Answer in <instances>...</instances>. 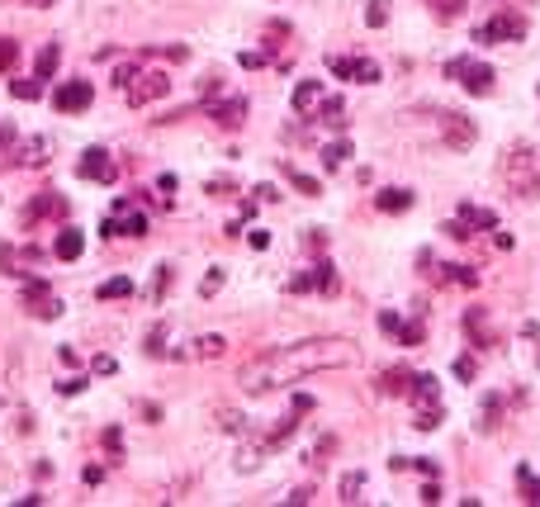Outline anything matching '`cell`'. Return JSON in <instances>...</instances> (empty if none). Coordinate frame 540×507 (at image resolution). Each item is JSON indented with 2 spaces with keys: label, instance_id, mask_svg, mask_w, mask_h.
<instances>
[{
  "label": "cell",
  "instance_id": "obj_1",
  "mask_svg": "<svg viewBox=\"0 0 540 507\" xmlns=\"http://www.w3.org/2000/svg\"><path fill=\"white\" fill-rule=\"evenodd\" d=\"M342 366H356V346L342 342V336H313V342H294V346H280L270 356H256L237 370V385L261 398L280 385H299L308 375H323V370H342Z\"/></svg>",
  "mask_w": 540,
  "mask_h": 507
},
{
  "label": "cell",
  "instance_id": "obj_2",
  "mask_svg": "<svg viewBox=\"0 0 540 507\" xmlns=\"http://www.w3.org/2000/svg\"><path fill=\"white\" fill-rule=\"evenodd\" d=\"M497 171H503V180L516 200H540V152L531 142H512Z\"/></svg>",
  "mask_w": 540,
  "mask_h": 507
},
{
  "label": "cell",
  "instance_id": "obj_3",
  "mask_svg": "<svg viewBox=\"0 0 540 507\" xmlns=\"http://www.w3.org/2000/svg\"><path fill=\"white\" fill-rule=\"evenodd\" d=\"M446 76L460 81L469 95H488L493 91V67H488V62H474V57H450L446 62Z\"/></svg>",
  "mask_w": 540,
  "mask_h": 507
},
{
  "label": "cell",
  "instance_id": "obj_4",
  "mask_svg": "<svg viewBox=\"0 0 540 507\" xmlns=\"http://www.w3.org/2000/svg\"><path fill=\"white\" fill-rule=\"evenodd\" d=\"M522 38H526V19L522 15H507V10L474 29V44H522Z\"/></svg>",
  "mask_w": 540,
  "mask_h": 507
},
{
  "label": "cell",
  "instance_id": "obj_5",
  "mask_svg": "<svg viewBox=\"0 0 540 507\" xmlns=\"http://www.w3.org/2000/svg\"><path fill=\"white\" fill-rule=\"evenodd\" d=\"M91 100H95L91 81H62V86L53 91V110L57 114H81V110H91Z\"/></svg>",
  "mask_w": 540,
  "mask_h": 507
},
{
  "label": "cell",
  "instance_id": "obj_6",
  "mask_svg": "<svg viewBox=\"0 0 540 507\" xmlns=\"http://www.w3.org/2000/svg\"><path fill=\"white\" fill-rule=\"evenodd\" d=\"M19 304H24L34 318H57L62 304L53 299V285L48 280H24V289H19Z\"/></svg>",
  "mask_w": 540,
  "mask_h": 507
},
{
  "label": "cell",
  "instance_id": "obj_7",
  "mask_svg": "<svg viewBox=\"0 0 540 507\" xmlns=\"http://www.w3.org/2000/svg\"><path fill=\"white\" fill-rule=\"evenodd\" d=\"M76 176H81V180L110 185V180L119 176V166H114V157L105 152V147H86V152H81V161H76Z\"/></svg>",
  "mask_w": 540,
  "mask_h": 507
},
{
  "label": "cell",
  "instance_id": "obj_8",
  "mask_svg": "<svg viewBox=\"0 0 540 507\" xmlns=\"http://www.w3.org/2000/svg\"><path fill=\"white\" fill-rule=\"evenodd\" d=\"M441 142L455 147V152H465V147L479 142V129H474V119H465V114H441Z\"/></svg>",
  "mask_w": 540,
  "mask_h": 507
},
{
  "label": "cell",
  "instance_id": "obj_9",
  "mask_svg": "<svg viewBox=\"0 0 540 507\" xmlns=\"http://www.w3.org/2000/svg\"><path fill=\"white\" fill-rule=\"evenodd\" d=\"M114 223H119V238H148V214L133 200H114Z\"/></svg>",
  "mask_w": 540,
  "mask_h": 507
},
{
  "label": "cell",
  "instance_id": "obj_10",
  "mask_svg": "<svg viewBox=\"0 0 540 507\" xmlns=\"http://www.w3.org/2000/svg\"><path fill=\"white\" fill-rule=\"evenodd\" d=\"M166 91H171V76H166V72H148V76H138L133 86H129V104H152Z\"/></svg>",
  "mask_w": 540,
  "mask_h": 507
},
{
  "label": "cell",
  "instance_id": "obj_11",
  "mask_svg": "<svg viewBox=\"0 0 540 507\" xmlns=\"http://www.w3.org/2000/svg\"><path fill=\"white\" fill-rule=\"evenodd\" d=\"M14 161H19V166H48V161H53V138L38 133V138L14 142Z\"/></svg>",
  "mask_w": 540,
  "mask_h": 507
},
{
  "label": "cell",
  "instance_id": "obj_12",
  "mask_svg": "<svg viewBox=\"0 0 540 507\" xmlns=\"http://www.w3.org/2000/svg\"><path fill=\"white\" fill-rule=\"evenodd\" d=\"M323 100H327L323 81H299V86H294V114H299V119H313V114L323 110Z\"/></svg>",
  "mask_w": 540,
  "mask_h": 507
},
{
  "label": "cell",
  "instance_id": "obj_13",
  "mask_svg": "<svg viewBox=\"0 0 540 507\" xmlns=\"http://www.w3.org/2000/svg\"><path fill=\"white\" fill-rule=\"evenodd\" d=\"M408 398H412V408H446V404H441V385H436V375H412Z\"/></svg>",
  "mask_w": 540,
  "mask_h": 507
},
{
  "label": "cell",
  "instance_id": "obj_14",
  "mask_svg": "<svg viewBox=\"0 0 540 507\" xmlns=\"http://www.w3.org/2000/svg\"><path fill=\"white\" fill-rule=\"evenodd\" d=\"M67 214V200L57 195V190H43L29 209H24V223H38V219H62Z\"/></svg>",
  "mask_w": 540,
  "mask_h": 507
},
{
  "label": "cell",
  "instance_id": "obj_15",
  "mask_svg": "<svg viewBox=\"0 0 540 507\" xmlns=\"http://www.w3.org/2000/svg\"><path fill=\"white\" fill-rule=\"evenodd\" d=\"M81 251H86V232H81V228H62L57 242H53V257L57 261H76Z\"/></svg>",
  "mask_w": 540,
  "mask_h": 507
},
{
  "label": "cell",
  "instance_id": "obj_16",
  "mask_svg": "<svg viewBox=\"0 0 540 507\" xmlns=\"http://www.w3.org/2000/svg\"><path fill=\"white\" fill-rule=\"evenodd\" d=\"M209 114L218 119V129H242V119H246V100L237 95V100H223V104H209Z\"/></svg>",
  "mask_w": 540,
  "mask_h": 507
},
{
  "label": "cell",
  "instance_id": "obj_17",
  "mask_svg": "<svg viewBox=\"0 0 540 507\" xmlns=\"http://www.w3.org/2000/svg\"><path fill=\"white\" fill-rule=\"evenodd\" d=\"M375 209H380V214H403V209H412V190H403V185L380 190V195H375Z\"/></svg>",
  "mask_w": 540,
  "mask_h": 507
},
{
  "label": "cell",
  "instance_id": "obj_18",
  "mask_svg": "<svg viewBox=\"0 0 540 507\" xmlns=\"http://www.w3.org/2000/svg\"><path fill=\"white\" fill-rule=\"evenodd\" d=\"M460 223H465L469 232H479V228L497 232V214H493V209H479V204H460Z\"/></svg>",
  "mask_w": 540,
  "mask_h": 507
},
{
  "label": "cell",
  "instance_id": "obj_19",
  "mask_svg": "<svg viewBox=\"0 0 540 507\" xmlns=\"http://www.w3.org/2000/svg\"><path fill=\"white\" fill-rule=\"evenodd\" d=\"M436 280H441V285H465V289H474V285H479V270H474V266H441V270H436Z\"/></svg>",
  "mask_w": 540,
  "mask_h": 507
},
{
  "label": "cell",
  "instance_id": "obj_20",
  "mask_svg": "<svg viewBox=\"0 0 540 507\" xmlns=\"http://www.w3.org/2000/svg\"><path fill=\"white\" fill-rule=\"evenodd\" d=\"M171 276H176V266L171 261H161L152 270V285H148V304H161L166 299V289H171Z\"/></svg>",
  "mask_w": 540,
  "mask_h": 507
},
{
  "label": "cell",
  "instance_id": "obj_21",
  "mask_svg": "<svg viewBox=\"0 0 540 507\" xmlns=\"http://www.w3.org/2000/svg\"><path fill=\"white\" fill-rule=\"evenodd\" d=\"M497 417H503V398H497V394H484L479 422H474V427H479V432H497Z\"/></svg>",
  "mask_w": 540,
  "mask_h": 507
},
{
  "label": "cell",
  "instance_id": "obj_22",
  "mask_svg": "<svg viewBox=\"0 0 540 507\" xmlns=\"http://www.w3.org/2000/svg\"><path fill=\"white\" fill-rule=\"evenodd\" d=\"M408 389H412V370H384V375H380V394L399 398V394H408Z\"/></svg>",
  "mask_w": 540,
  "mask_h": 507
},
{
  "label": "cell",
  "instance_id": "obj_23",
  "mask_svg": "<svg viewBox=\"0 0 540 507\" xmlns=\"http://www.w3.org/2000/svg\"><path fill=\"white\" fill-rule=\"evenodd\" d=\"M214 427L227 436H246V417L237 408H214Z\"/></svg>",
  "mask_w": 540,
  "mask_h": 507
},
{
  "label": "cell",
  "instance_id": "obj_24",
  "mask_svg": "<svg viewBox=\"0 0 540 507\" xmlns=\"http://www.w3.org/2000/svg\"><path fill=\"white\" fill-rule=\"evenodd\" d=\"M465 332H469L479 346H488V342H493V332H488V313H484V308H469V313H465Z\"/></svg>",
  "mask_w": 540,
  "mask_h": 507
},
{
  "label": "cell",
  "instance_id": "obj_25",
  "mask_svg": "<svg viewBox=\"0 0 540 507\" xmlns=\"http://www.w3.org/2000/svg\"><path fill=\"white\" fill-rule=\"evenodd\" d=\"M223 351H227V342H223L218 332H214V336H195V342H190L195 361H214V356H223Z\"/></svg>",
  "mask_w": 540,
  "mask_h": 507
},
{
  "label": "cell",
  "instance_id": "obj_26",
  "mask_svg": "<svg viewBox=\"0 0 540 507\" xmlns=\"http://www.w3.org/2000/svg\"><path fill=\"white\" fill-rule=\"evenodd\" d=\"M57 57H62V44H43V48H38V62H34V76H53L57 72Z\"/></svg>",
  "mask_w": 540,
  "mask_h": 507
},
{
  "label": "cell",
  "instance_id": "obj_27",
  "mask_svg": "<svg viewBox=\"0 0 540 507\" xmlns=\"http://www.w3.org/2000/svg\"><path fill=\"white\" fill-rule=\"evenodd\" d=\"M129 294H133V280L129 276H114V280H105V285L95 289V299H129Z\"/></svg>",
  "mask_w": 540,
  "mask_h": 507
},
{
  "label": "cell",
  "instance_id": "obj_28",
  "mask_svg": "<svg viewBox=\"0 0 540 507\" xmlns=\"http://www.w3.org/2000/svg\"><path fill=\"white\" fill-rule=\"evenodd\" d=\"M351 81H365V86H375V81H380V62H370V57H351Z\"/></svg>",
  "mask_w": 540,
  "mask_h": 507
},
{
  "label": "cell",
  "instance_id": "obj_29",
  "mask_svg": "<svg viewBox=\"0 0 540 507\" xmlns=\"http://www.w3.org/2000/svg\"><path fill=\"white\" fill-rule=\"evenodd\" d=\"M10 95L14 100H38V95H43V76H19V81H10Z\"/></svg>",
  "mask_w": 540,
  "mask_h": 507
},
{
  "label": "cell",
  "instance_id": "obj_30",
  "mask_svg": "<svg viewBox=\"0 0 540 507\" xmlns=\"http://www.w3.org/2000/svg\"><path fill=\"white\" fill-rule=\"evenodd\" d=\"M346 157H351V142H346V138H337V142H327V147H323V166H327V171H337Z\"/></svg>",
  "mask_w": 540,
  "mask_h": 507
},
{
  "label": "cell",
  "instance_id": "obj_31",
  "mask_svg": "<svg viewBox=\"0 0 540 507\" xmlns=\"http://www.w3.org/2000/svg\"><path fill=\"white\" fill-rule=\"evenodd\" d=\"M441 422H446V408H418V413H412V427H418V432H436Z\"/></svg>",
  "mask_w": 540,
  "mask_h": 507
},
{
  "label": "cell",
  "instance_id": "obj_32",
  "mask_svg": "<svg viewBox=\"0 0 540 507\" xmlns=\"http://www.w3.org/2000/svg\"><path fill=\"white\" fill-rule=\"evenodd\" d=\"M361 493H365V470H351L342 479V502H361Z\"/></svg>",
  "mask_w": 540,
  "mask_h": 507
},
{
  "label": "cell",
  "instance_id": "obj_33",
  "mask_svg": "<svg viewBox=\"0 0 540 507\" xmlns=\"http://www.w3.org/2000/svg\"><path fill=\"white\" fill-rule=\"evenodd\" d=\"M313 289H318V294L337 289V270H332V261H318V266H313Z\"/></svg>",
  "mask_w": 540,
  "mask_h": 507
},
{
  "label": "cell",
  "instance_id": "obj_34",
  "mask_svg": "<svg viewBox=\"0 0 540 507\" xmlns=\"http://www.w3.org/2000/svg\"><path fill=\"white\" fill-rule=\"evenodd\" d=\"M516 483H522V493H526V502L535 507V502H540V479H535V474L526 470V464H516Z\"/></svg>",
  "mask_w": 540,
  "mask_h": 507
},
{
  "label": "cell",
  "instance_id": "obj_35",
  "mask_svg": "<svg viewBox=\"0 0 540 507\" xmlns=\"http://www.w3.org/2000/svg\"><path fill=\"white\" fill-rule=\"evenodd\" d=\"M365 24L370 29H384L389 24V0H370V5H365Z\"/></svg>",
  "mask_w": 540,
  "mask_h": 507
},
{
  "label": "cell",
  "instance_id": "obj_36",
  "mask_svg": "<svg viewBox=\"0 0 540 507\" xmlns=\"http://www.w3.org/2000/svg\"><path fill=\"white\" fill-rule=\"evenodd\" d=\"M436 19H441V24H450V19H460V10H465V0H436Z\"/></svg>",
  "mask_w": 540,
  "mask_h": 507
},
{
  "label": "cell",
  "instance_id": "obj_37",
  "mask_svg": "<svg viewBox=\"0 0 540 507\" xmlns=\"http://www.w3.org/2000/svg\"><path fill=\"white\" fill-rule=\"evenodd\" d=\"M223 280H227V276H223V266H214V270H209V276H204V280H199V294H204V299H214V294L223 289Z\"/></svg>",
  "mask_w": 540,
  "mask_h": 507
},
{
  "label": "cell",
  "instance_id": "obj_38",
  "mask_svg": "<svg viewBox=\"0 0 540 507\" xmlns=\"http://www.w3.org/2000/svg\"><path fill=\"white\" fill-rule=\"evenodd\" d=\"M284 176H289V185H299L304 195H323V185H318L313 176H304V171H289V166H284Z\"/></svg>",
  "mask_w": 540,
  "mask_h": 507
},
{
  "label": "cell",
  "instance_id": "obj_39",
  "mask_svg": "<svg viewBox=\"0 0 540 507\" xmlns=\"http://www.w3.org/2000/svg\"><path fill=\"white\" fill-rule=\"evenodd\" d=\"M332 129H346V119H342V100H323V110H318Z\"/></svg>",
  "mask_w": 540,
  "mask_h": 507
},
{
  "label": "cell",
  "instance_id": "obj_40",
  "mask_svg": "<svg viewBox=\"0 0 540 507\" xmlns=\"http://www.w3.org/2000/svg\"><path fill=\"white\" fill-rule=\"evenodd\" d=\"M133 81H138V62H123V67L114 72V86H119V91H129Z\"/></svg>",
  "mask_w": 540,
  "mask_h": 507
},
{
  "label": "cell",
  "instance_id": "obj_41",
  "mask_svg": "<svg viewBox=\"0 0 540 507\" xmlns=\"http://www.w3.org/2000/svg\"><path fill=\"white\" fill-rule=\"evenodd\" d=\"M14 57H19V44H14V38H0V72H10Z\"/></svg>",
  "mask_w": 540,
  "mask_h": 507
},
{
  "label": "cell",
  "instance_id": "obj_42",
  "mask_svg": "<svg viewBox=\"0 0 540 507\" xmlns=\"http://www.w3.org/2000/svg\"><path fill=\"white\" fill-rule=\"evenodd\" d=\"M422 342V323H403L399 327V346H418Z\"/></svg>",
  "mask_w": 540,
  "mask_h": 507
},
{
  "label": "cell",
  "instance_id": "obj_43",
  "mask_svg": "<svg viewBox=\"0 0 540 507\" xmlns=\"http://www.w3.org/2000/svg\"><path fill=\"white\" fill-rule=\"evenodd\" d=\"M148 356H166V327H152L148 332V346H142Z\"/></svg>",
  "mask_w": 540,
  "mask_h": 507
},
{
  "label": "cell",
  "instance_id": "obj_44",
  "mask_svg": "<svg viewBox=\"0 0 540 507\" xmlns=\"http://www.w3.org/2000/svg\"><path fill=\"white\" fill-rule=\"evenodd\" d=\"M233 180H227V176H218V180H209V185H204V195H214V200H223V195H233Z\"/></svg>",
  "mask_w": 540,
  "mask_h": 507
},
{
  "label": "cell",
  "instance_id": "obj_45",
  "mask_svg": "<svg viewBox=\"0 0 540 507\" xmlns=\"http://www.w3.org/2000/svg\"><path fill=\"white\" fill-rule=\"evenodd\" d=\"M289 294H313V270H299V276L289 280Z\"/></svg>",
  "mask_w": 540,
  "mask_h": 507
},
{
  "label": "cell",
  "instance_id": "obj_46",
  "mask_svg": "<svg viewBox=\"0 0 540 507\" xmlns=\"http://www.w3.org/2000/svg\"><path fill=\"white\" fill-rule=\"evenodd\" d=\"M380 327H384L389 336H399V327H403V318H399V313H393V308H384V313H380Z\"/></svg>",
  "mask_w": 540,
  "mask_h": 507
},
{
  "label": "cell",
  "instance_id": "obj_47",
  "mask_svg": "<svg viewBox=\"0 0 540 507\" xmlns=\"http://www.w3.org/2000/svg\"><path fill=\"white\" fill-rule=\"evenodd\" d=\"M91 370H95V375H114V370H119V361H114V356H95Z\"/></svg>",
  "mask_w": 540,
  "mask_h": 507
},
{
  "label": "cell",
  "instance_id": "obj_48",
  "mask_svg": "<svg viewBox=\"0 0 540 507\" xmlns=\"http://www.w3.org/2000/svg\"><path fill=\"white\" fill-rule=\"evenodd\" d=\"M237 62L246 72H256V67H265V53H237Z\"/></svg>",
  "mask_w": 540,
  "mask_h": 507
},
{
  "label": "cell",
  "instance_id": "obj_49",
  "mask_svg": "<svg viewBox=\"0 0 540 507\" xmlns=\"http://www.w3.org/2000/svg\"><path fill=\"white\" fill-rule=\"evenodd\" d=\"M332 451H337V436H323L318 446H313V460H327Z\"/></svg>",
  "mask_w": 540,
  "mask_h": 507
},
{
  "label": "cell",
  "instance_id": "obj_50",
  "mask_svg": "<svg viewBox=\"0 0 540 507\" xmlns=\"http://www.w3.org/2000/svg\"><path fill=\"white\" fill-rule=\"evenodd\" d=\"M455 379H465V385L474 379V361H469V356H460V361H455Z\"/></svg>",
  "mask_w": 540,
  "mask_h": 507
},
{
  "label": "cell",
  "instance_id": "obj_51",
  "mask_svg": "<svg viewBox=\"0 0 540 507\" xmlns=\"http://www.w3.org/2000/svg\"><path fill=\"white\" fill-rule=\"evenodd\" d=\"M412 470H422L427 479H441V464H436V460H412Z\"/></svg>",
  "mask_w": 540,
  "mask_h": 507
},
{
  "label": "cell",
  "instance_id": "obj_52",
  "mask_svg": "<svg viewBox=\"0 0 540 507\" xmlns=\"http://www.w3.org/2000/svg\"><path fill=\"white\" fill-rule=\"evenodd\" d=\"M57 389H62V394H81V389H86V379H81V375H72V379H62Z\"/></svg>",
  "mask_w": 540,
  "mask_h": 507
},
{
  "label": "cell",
  "instance_id": "obj_53",
  "mask_svg": "<svg viewBox=\"0 0 540 507\" xmlns=\"http://www.w3.org/2000/svg\"><path fill=\"white\" fill-rule=\"evenodd\" d=\"M81 479H86V483H91V489H95V483H100V479H105V470H100V464H86V470H81Z\"/></svg>",
  "mask_w": 540,
  "mask_h": 507
},
{
  "label": "cell",
  "instance_id": "obj_54",
  "mask_svg": "<svg viewBox=\"0 0 540 507\" xmlns=\"http://www.w3.org/2000/svg\"><path fill=\"white\" fill-rule=\"evenodd\" d=\"M284 502H294V507H304V502H313V489H294Z\"/></svg>",
  "mask_w": 540,
  "mask_h": 507
},
{
  "label": "cell",
  "instance_id": "obj_55",
  "mask_svg": "<svg viewBox=\"0 0 540 507\" xmlns=\"http://www.w3.org/2000/svg\"><path fill=\"white\" fill-rule=\"evenodd\" d=\"M332 76H351V57H332Z\"/></svg>",
  "mask_w": 540,
  "mask_h": 507
},
{
  "label": "cell",
  "instance_id": "obj_56",
  "mask_svg": "<svg viewBox=\"0 0 540 507\" xmlns=\"http://www.w3.org/2000/svg\"><path fill=\"white\" fill-rule=\"evenodd\" d=\"M252 247H256V251H265V247H270V232H261V228H252Z\"/></svg>",
  "mask_w": 540,
  "mask_h": 507
},
{
  "label": "cell",
  "instance_id": "obj_57",
  "mask_svg": "<svg viewBox=\"0 0 540 507\" xmlns=\"http://www.w3.org/2000/svg\"><path fill=\"white\" fill-rule=\"evenodd\" d=\"M100 238H119V223H114V214H110L105 223H100Z\"/></svg>",
  "mask_w": 540,
  "mask_h": 507
},
{
  "label": "cell",
  "instance_id": "obj_58",
  "mask_svg": "<svg viewBox=\"0 0 540 507\" xmlns=\"http://www.w3.org/2000/svg\"><path fill=\"white\" fill-rule=\"evenodd\" d=\"M422 502H441V489H436V479H431L427 489H422Z\"/></svg>",
  "mask_w": 540,
  "mask_h": 507
},
{
  "label": "cell",
  "instance_id": "obj_59",
  "mask_svg": "<svg viewBox=\"0 0 540 507\" xmlns=\"http://www.w3.org/2000/svg\"><path fill=\"white\" fill-rule=\"evenodd\" d=\"M105 446H110V455H119V427H110V432H105Z\"/></svg>",
  "mask_w": 540,
  "mask_h": 507
},
{
  "label": "cell",
  "instance_id": "obj_60",
  "mask_svg": "<svg viewBox=\"0 0 540 507\" xmlns=\"http://www.w3.org/2000/svg\"><path fill=\"white\" fill-rule=\"evenodd\" d=\"M24 5H38V10H43V5H57V0H24Z\"/></svg>",
  "mask_w": 540,
  "mask_h": 507
}]
</instances>
